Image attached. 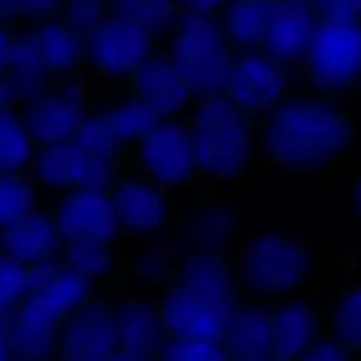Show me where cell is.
<instances>
[{"label":"cell","instance_id":"obj_1","mask_svg":"<svg viewBox=\"0 0 361 361\" xmlns=\"http://www.w3.org/2000/svg\"><path fill=\"white\" fill-rule=\"evenodd\" d=\"M257 140L277 171L319 173L353 154L356 123L328 95H295L261 115Z\"/></svg>","mask_w":361,"mask_h":361},{"label":"cell","instance_id":"obj_2","mask_svg":"<svg viewBox=\"0 0 361 361\" xmlns=\"http://www.w3.org/2000/svg\"><path fill=\"white\" fill-rule=\"evenodd\" d=\"M235 267L215 250H200L182 261L173 284L159 300L168 337L221 341L235 310Z\"/></svg>","mask_w":361,"mask_h":361},{"label":"cell","instance_id":"obj_3","mask_svg":"<svg viewBox=\"0 0 361 361\" xmlns=\"http://www.w3.org/2000/svg\"><path fill=\"white\" fill-rule=\"evenodd\" d=\"M200 176L210 182H233L245 173L252 157V116L224 94L200 99L189 120Z\"/></svg>","mask_w":361,"mask_h":361},{"label":"cell","instance_id":"obj_4","mask_svg":"<svg viewBox=\"0 0 361 361\" xmlns=\"http://www.w3.org/2000/svg\"><path fill=\"white\" fill-rule=\"evenodd\" d=\"M312 247L305 236L288 231L254 233L240 245L235 261L238 288L252 298H279L305 284Z\"/></svg>","mask_w":361,"mask_h":361},{"label":"cell","instance_id":"obj_5","mask_svg":"<svg viewBox=\"0 0 361 361\" xmlns=\"http://www.w3.org/2000/svg\"><path fill=\"white\" fill-rule=\"evenodd\" d=\"M166 53L189 81L194 97L207 99L224 92L235 51L221 23L210 14L185 13L171 30Z\"/></svg>","mask_w":361,"mask_h":361},{"label":"cell","instance_id":"obj_6","mask_svg":"<svg viewBox=\"0 0 361 361\" xmlns=\"http://www.w3.org/2000/svg\"><path fill=\"white\" fill-rule=\"evenodd\" d=\"M307 80L324 95L361 85V18L321 20L303 62Z\"/></svg>","mask_w":361,"mask_h":361},{"label":"cell","instance_id":"obj_7","mask_svg":"<svg viewBox=\"0 0 361 361\" xmlns=\"http://www.w3.org/2000/svg\"><path fill=\"white\" fill-rule=\"evenodd\" d=\"M120 159L87 150L74 140L42 145L32 159L34 176L53 190H111L118 176Z\"/></svg>","mask_w":361,"mask_h":361},{"label":"cell","instance_id":"obj_8","mask_svg":"<svg viewBox=\"0 0 361 361\" xmlns=\"http://www.w3.org/2000/svg\"><path fill=\"white\" fill-rule=\"evenodd\" d=\"M136 164L143 176L164 189H175L200 176L189 123L162 118L136 145Z\"/></svg>","mask_w":361,"mask_h":361},{"label":"cell","instance_id":"obj_9","mask_svg":"<svg viewBox=\"0 0 361 361\" xmlns=\"http://www.w3.org/2000/svg\"><path fill=\"white\" fill-rule=\"evenodd\" d=\"M154 35L137 21L109 14L85 35V62L101 76L130 78L154 51Z\"/></svg>","mask_w":361,"mask_h":361},{"label":"cell","instance_id":"obj_10","mask_svg":"<svg viewBox=\"0 0 361 361\" xmlns=\"http://www.w3.org/2000/svg\"><path fill=\"white\" fill-rule=\"evenodd\" d=\"M288 69L263 49L238 51L233 56L222 94L256 118L286 97Z\"/></svg>","mask_w":361,"mask_h":361},{"label":"cell","instance_id":"obj_11","mask_svg":"<svg viewBox=\"0 0 361 361\" xmlns=\"http://www.w3.org/2000/svg\"><path fill=\"white\" fill-rule=\"evenodd\" d=\"M67 360L120 358V342L111 305L90 300L62 323L59 349Z\"/></svg>","mask_w":361,"mask_h":361},{"label":"cell","instance_id":"obj_12","mask_svg":"<svg viewBox=\"0 0 361 361\" xmlns=\"http://www.w3.org/2000/svg\"><path fill=\"white\" fill-rule=\"evenodd\" d=\"M321 18L305 0H277L268 6L263 51L286 69L303 66Z\"/></svg>","mask_w":361,"mask_h":361},{"label":"cell","instance_id":"obj_13","mask_svg":"<svg viewBox=\"0 0 361 361\" xmlns=\"http://www.w3.org/2000/svg\"><path fill=\"white\" fill-rule=\"evenodd\" d=\"M62 240H101L113 243L122 231L109 190H67L55 208Z\"/></svg>","mask_w":361,"mask_h":361},{"label":"cell","instance_id":"obj_14","mask_svg":"<svg viewBox=\"0 0 361 361\" xmlns=\"http://www.w3.org/2000/svg\"><path fill=\"white\" fill-rule=\"evenodd\" d=\"M166 190L141 173L116 180L109 194L120 229L134 236L161 233L171 221V203Z\"/></svg>","mask_w":361,"mask_h":361},{"label":"cell","instance_id":"obj_15","mask_svg":"<svg viewBox=\"0 0 361 361\" xmlns=\"http://www.w3.org/2000/svg\"><path fill=\"white\" fill-rule=\"evenodd\" d=\"M130 92L161 118H178L194 101V92L166 51H152L130 74Z\"/></svg>","mask_w":361,"mask_h":361},{"label":"cell","instance_id":"obj_16","mask_svg":"<svg viewBox=\"0 0 361 361\" xmlns=\"http://www.w3.org/2000/svg\"><path fill=\"white\" fill-rule=\"evenodd\" d=\"M94 282L67 263L51 259L28 267V298L66 321L92 300Z\"/></svg>","mask_w":361,"mask_h":361},{"label":"cell","instance_id":"obj_17","mask_svg":"<svg viewBox=\"0 0 361 361\" xmlns=\"http://www.w3.org/2000/svg\"><path fill=\"white\" fill-rule=\"evenodd\" d=\"M87 116L83 95L74 87L42 90L27 99L23 122L37 145H53L73 140Z\"/></svg>","mask_w":361,"mask_h":361},{"label":"cell","instance_id":"obj_18","mask_svg":"<svg viewBox=\"0 0 361 361\" xmlns=\"http://www.w3.org/2000/svg\"><path fill=\"white\" fill-rule=\"evenodd\" d=\"M120 358H154L168 338L159 303L145 296H123L111 305Z\"/></svg>","mask_w":361,"mask_h":361},{"label":"cell","instance_id":"obj_19","mask_svg":"<svg viewBox=\"0 0 361 361\" xmlns=\"http://www.w3.org/2000/svg\"><path fill=\"white\" fill-rule=\"evenodd\" d=\"M222 344L229 360H274V309L261 298L236 303L226 324Z\"/></svg>","mask_w":361,"mask_h":361},{"label":"cell","instance_id":"obj_20","mask_svg":"<svg viewBox=\"0 0 361 361\" xmlns=\"http://www.w3.org/2000/svg\"><path fill=\"white\" fill-rule=\"evenodd\" d=\"M62 243L55 217L39 210L6 226L0 233V250L27 267L51 259L62 250Z\"/></svg>","mask_w":361,"mask_h":361},{"label":"cell","instance_id":"obj_21","mask_svg":"<svg viewBox=\"0 0 361 361\" xmlns=\"http://www.w3.org/2000/svg\"><path fill=\"white\" fill-rule=\"evenodd\" d=\"M319 314L305 300H289L274 309V360H302L319 334Z\"/></svg>","mask_w":361,"mask_h":361},{"label":"cell","instance_id":"obj_22","mask_svg":"<svg viewBox=\"0 0 361 361\" xmlns=\"http://www.w3.org/2000/svg\"><path fill=\"white\" fill-rule=\"evenodd\" d=\"M62 319L49 314L37 303L25 296L16 319L11 324V353L21 358H48L59 349V335Z\"/></svg>","mask_w":361,"mask_h":361},{"label":"cell","instance_id":"obj_23","mask_svg":"<svg viewBox=\"0 0 361 361\" xmlns=\"http://www.w3.org/2000/svg\"><path fill=\"white\" fill-rule=\"evenodd\" d=\"M51 78H69L85 62V37L66 20H46L30 32Z\"/></svg>","mask_w":361,"mask_h":361},{"label":"cell","instance_id":"obj_24","mask_svg":"<svg viewBox=\"0 0 361 361\" xmlns=\"http://www.w3.org/2000/svg\"><path fill=\"white\" fill-rule=\"evenodd\" d=\"M268 6L256 0H236L222 13L221 27L233 51H252L263 48L267 35Z\"/></svg>","mask_w":361,"mask_h":361},{"label":"cell","instance_id":"obj_25","mask_svg":"<svg viewBox=\"0 0 361 361\" xmlns=\"http://www.w3.org/2000/svg\"><path fill=\"white\" fill-rule=\"evenodd\" d=\"M7 87L11 94L30 99L46 88V80L51 78L39 56L32 34L14 39L13 51L6 67Z\"/></svg>","mask_w":361,"mask_h":361},{"label":"cell","instance_id":"obj_26","mask_svg":"<svg viewBox=\"0 0 361 361\" xmlns=\"http://www.w3.org/2000/svg\"><path fill=\"white\" fill-rule=\"evenodd\" d=\"M102 115L106 116L108 123L126 148L134 147L162 120L154 109L148 108L134 95H130V99L127 101L115 102V104L104 108Z\"/></svg>","mask_w":361,"mask_h":361},{"label":"cell","instance_id":"obj_27","mask_svg":"<svg viewBox=\"0 0 361 361\" xmlns=\"http://www.w3.org/2000/svg\"><path fill=\"white\" fill-rule=\"evenodd\" d=\"M35 145L23 118L0 108V173H18L30 164Z\"/></svg>","mask_w":361,"mask_h":361},{"label":"cell","instance_id":"obj_28","mask_svg":"<svg viewBox=\"0 0 361 361\" xmlns=\"http://www.w3.org/2000/svg\"><path fill=\"white\" fill-rule=\"evenodd\" d=\"M331 337L353 356H361V282L344 289L330 310Z\"/></svg>","mask_w":361,"mask_h":361},{"label":"cell","instance_id":"obj_29","mask_svg":"<svg viewBox=\"0 0 361 361\" xmlns=\"http://www.w3.org/2000/svg\"><path fill=\"white\" fill-rule=\"evenodd\" d=\"M62 254L63 263L87 275L92 282L109 277L115 268L111 243L101 240H66Z\"/></svg>","mask_w":361,"mask_h":361},{"label":"cell","instance_id":"obj_30","mask_svg":"<svg viewBox=\"0 0 361 361\" xmlns=\"http://www.w3.org/2000/svg\"><path fill=\"white\" fill-rule=\"evenodd\" d=\"M37 210L32 183L18 173H0V229Z\"/></svg>","mask_w":361,"mask_h":361},{"label":"cell","instance_id":"obj_31","mask_svg":"<svg viewBox=\"0 0 361 361\" xmlns=\"http://www.w3.org/2000/svg\"><path fill=\"white\" fill-rule=\"evenodd\" d=\"M73 140L87 150L97 155H104V157L120 159V155L126 150V147L118 140L115 130L111 129L102 111L87 113Z\"/></svg>","mask_w":361,"mask_h":361},{"label":"cell","instance_id":"obj_32","mask_svg":"<svg viewBox=\"0 0 361 361\" xmlns=\"http://www.w3.org/2000/svg\"><path fill=\"white\" fill-rule=\"evenodd\" d=\"M111 14L123 16L157 32L173 16L171 0H109Z\"/></svg>","mask_w":361,"mask_h":361},{"label":"cell","instance_id":"obj_33","mask_svg":"<svg viewBox=\"0 0 361 361\" xmlns=\"http://www.w3.org/2000/svg\"><path fill=\"white\" fill-rule=\"evenodd\" d=\"M159 358L187 361H219L229 360L228 351L221 341L197 337H168Z\"/></svg>","mask_w":361,"mask_h":361},{"label":"cell","instance_id":"obj_34","mask_svg":"<svg viewBox=\"0 0 361 361\" xmlns=\"http://www.w3.org/2000/svg\"><path fill=\"white\" fill-rule=\"evenodd\" d=\"M28 295V267L0 254V312L11 309Z\"/></svg>","mask_w":361,"mask_h":361},{"label":"cell","instance_id":"obj_35","mask_svg":"<svg viewBox=\"0 0 361 361\" xmlns=\"http://www.w3.org/2000/svg\"><path fill=\"white\" fill-rule=\"evenodd\" d=\"M106 9H108L106 0H66L63 20L85 37L109 16Z\"/></svg>","mask_w":361,"mask_h":361},{"label":"cell","instance_id":"obj_36","mask_svg":"<svg viewBox=\"0 0 361 361\" xmlns=\"http://www.w3.org/2000/svg\"><path fill=\"white\" fill-rule=\"evenodd\" d=\"M309 4L321 20L361 18V0H312Z\"/></svg>","mask_w":361,"mask_h":361},{"label":"cell","instance_id":"obj_37","mask_svg":"<svg viewBox=\"0 0 361 361\" xmlns=\"http://www.w3.org/2000/svg\"><path fill=\"white\" fill-rule=\"evenodd\" d=\"M7 9L30 18H49L56 13L62 0H6Z\"/></svg>","mask_w":361,"mask_h":361},{"label":"cell","instance_id":"obj_38","mask_svg":"<svg viewBox=\"0 0 361 361\" xmlns=\"http://www.w3.org/2000/svg\"><path fill=\"white\" fill-rule=\"evenodd\" d=\"M353 358L349 349H345L337 338H324V341H317L310 345L302 356V360H345Z\"/></svg>","mask_w":361,"mask_h":361},{"label":"cell","instance_id":"obj_39","mask_svg":"<svg viewBox=\"0 0 361 361\" xmlns=\"http://www.w3.org/2000/svg\"><path fill=\"white\" fill-rule=\"evenodd\" d=\"M224 4L226 0H180V6H183L185 13L192 14H212Z\"/></svg>","mask_w":361,"mask_h":361},{"label":"cell","instance_id":"obj_40","mask_svg":"<svg viewBox=\"0 0 361 361\" xmlns=\"http://www.w3.org/2000/svg\"><path fill=\"white\" fill-rule=\"evenodd\" d=\"M349 210L353 219L361 226V173L353 178L349 185Z\"/></svg>","mask_w":361,"mask_h":361},{"label":"cell","instance_id":"obj_41","mask_svg":"<svg viewBox=\"0 0 361 361\" xmlns=\"http://www.w3.org/2000/svg\"><path fill=\"white\" fill-rule=\"evenodd\" d=\"M13 44L14 39L11 37L9 32L0 27V73H6L7 62H9L11 51H13Z\"/></svg>","mask_w":361,"mask_h":361},{"label":"cell","instance_id":"obj_42","mask_svg":"<svg viewBox=\"0 0 361 361\" xmlns=\"http://www.w3.org/2000/svg\"><path fill=\"white\" fill-rule=\"evenodd\" d=\"M11 353V344H9V334L4 335L0 334V360L7 358Z\"/></svg>","mask_w":361,"mask_h":361},{"label":"cell","instance_id":"obj_43","mask_svg":"<svg viewBox=\"0 0 361 361\" xmlns=\"http://www.w3.org/2000/svg\"><path fill=\"white\" fill-rule=\"evenodd\" d=\"M11 90L9 87H7L6 83H0V108H4V104H6L7 97H9Z\"/></svg>","mask_w":361,"mask_h":361},{"label":"cell","instance_id":"obj_44","mask_svg":"<svg viewBox=\"0 0 361 361\" xmlns=\"http://www.w3.org/2000/svg\"><path fill=\"white\" fill-rule=\"evenodd\" d=\"M256 2H263L264 4V2H271V0H256Z\"/></svg>","mask_w":361,"mask_h":361}]
</instances>
